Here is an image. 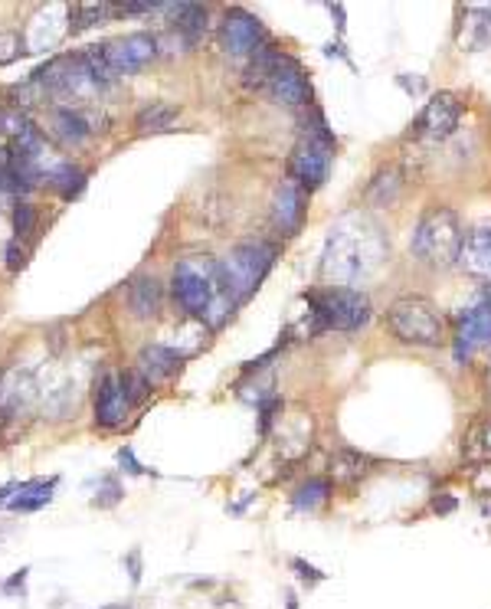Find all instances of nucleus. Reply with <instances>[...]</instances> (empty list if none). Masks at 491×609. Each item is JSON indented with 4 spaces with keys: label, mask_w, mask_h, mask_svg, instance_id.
Returning a JSON list of instances; mask_svg holds the SVG:
<instances>
[{
    "label": "nucleus",
    "mask_w": 491,
    "mask_h": 609,
    "mask_svg": "<svg viewBox=\"0 0 491 609\" xmlns=\"http://www.w3.org/2000/svg\"><path fill=\"white\" fill-rule=\"evenodd\" d=\"M56 485H60V475L20 482V485H17V495L7 501V508H11V511H20V515H27V511H40V508H46L53 501V488Z\"/></svg>",
    "instance_id": "nucleus-21"
},
{
    "label": "nucleus",
    "mask_w": 491,
    "mask_h": 609,
    "mask_svg": "<svg viewBox=\"0 0 491 609\" xmlns=\"http://www.w3.org/2000/svg\"><path fill=\"white\" fill-rule=\"evenodd\" d=\"M86 183H89V174L82 171V167H76L72 161H62L53 171H46V187L60 193L62 200H76L86 191Z\"/></svg>",
    "instance_id": "nucleus-23"
},
{
    "label": "nucleus",
    "mask_w": 491,
    "mask_h": 609,
    "mask_svg": "<svg viewBox=\"0 0 491 609\" xmlns=\"http://www.w3.org/2000/svg\"><path fill=\"white\" fill-rule=\"evenodd\" d=\"M387 243L381 226L361 214L344 216L341 223L331 226L328 249H324V275L338 282H357L383 263Z\"/></svg>",
    "instance_id": "nucleus-1"
},
{
    "label": "nucleus",
    "mask_w": 491,
    "mask_h": 609,
    "mask_svg": "<svg viewBox=\"0 0 491 609\" xmlns=\"http://www.w3.org/2000/svg\"><path fill=\"white\" fill-rule=\"evenodd\" d=\"M151 11H164L160 4H119L115 13L119 17H131V13H151Z\"/></svg>",
    "instance_id": "nucleus-38"
},
{
    "label": "nucleus",
    "mask_w": 491,
    "mask_h": 609,
    "mask_svg": "<svg viewBox=\"0 0 491 609\" xmlns=\"http://www.w3.org/2000/svg\"><path fill=\"white\" fill-rule=\"evenodd\" d=\"M125 567L131 573V583H141V550H131L128 557H125Z\"/></svg>",
    "instance_id": "nucleus-39"
},
{
    "label": "nucleus",
    "mask_w": 491,
    "mask_h": 609,
    "mask_svg": "<svg viewBox=\"0 0 491 609\" xmlns=\"http://www.w3.org/2000/svg\"><path fill=\"white\" fill-rule=\"evenodd\" d=\"M33 396H37V386L27 370L11 367L0 374V417L4 419H17L20 413H27L33 406Z\"/></svg>",
    "instance_id": "nucleus-16"
},
{
    "label": "nucleus",
    "mask_w": 491,
    "mask_h": 609,
    "mask_svg": "<svg viewBox=\"0 0 491 609\" xmlns=\"http://www.w3.org/2000/svg\"><path fill=\"white\" fill-rule=\"evenodd\" d=\"M135 410L128 394V370H115L105 374L95 384V426L102 429H119L128 413Z\"/></svg>",
    "instance_id": "nucleus-10"
},
{
    "label": "nucleus",
    "mask_w": 491,
    "mask_h": 609,
    "mask_svg": "<svg viewBox=\"0 0 491 609\" xmlns=\"http://www.w3.org/2000/svg\"><path fill=\"white\" fill-rule=\"evenodd\" d=\"M269 214H272L275 233L295 236L305 226V216H308V191L295 177H282L275 183V191H272Z\"/></svg>",
    "instance_id": "nucleus-8"
},
{
    "label": "nucleus",
    "mask_w": 491,
    "mask_h": 609,
    "mask_svg": "<svg viewBox=\"0 0 491 609\" xmlns=\"http://www.w3.org/2000/svg\"><path fill=\"white\" fill-rule=\"evenodd\" d=\"M471 488H475L479 495H491V462L475 466V472H471Z\"/></svg>",
    "instance_id": "nucleus-34"
},
{
    "label": "nucleus",
    "mask_w": 491,
    "mask_h": 609,
    "mask_svg": "<svg viewBox=\"0 0 491 609\" xmlns=\"http://www.w3.org/2000/svg\"><path fill=\"white\" fill-rule=\"evenodd\" d=\"M171 295L181 304L184 315L200 318L210 328L230 321L236 308L220 285V259H210V256H191L174 265Z\"/></svg>",
    "instance_id": "nucleus-2"
},
{
    "label": "nucleus",
    "mask_w": 491,
    "mask_h": 609,
    "mask_svg": "<svg viewBox=\"0 0 491 609\" xmlns=\"http://www.w3.org/2000/svg\"><path fill=\"white\" fill-rule=\"evenodd\" d=\"M485 304H488V308H491V285H488V288H485Z\"/></svg>",
    "instance_id": "nucleus-42"
},
{
    "label": "nucleus",
    "mask_w": 491,
    "mask_h": 609,
    "mask_svg": "<svg viewBox=\"0 0 491 609\" xmlns=\"http://www.w3.org/2000/svg\"><path fill=\"white\" fill-rule=\"evenodd\" d=\"M459 265L465 269V272H471V275L491 279V223L475 226V230L465 236Z\"/></svg>",
    "instance_id": "nucleus-19"
},
{
    "label": "nucleus",
    "mask_w": 491,
    "mask_h": 609,
    "mask_svg": "<svg viewBox=\"0 0 491 609\" xmlns=\"http://www.w3.org/2000/svg\"><path fill=\"white\" fill-rule=\"evenodd\" d=\"M291 570H299V580L301 583H308V587H315V583H321L324 580V573H321L318 567H311V564H305V560H291Z\"/></svg>",
    "instance_id": "nucleus-36"
},
{
    "label": "nucleus",
    "mask_w": 491,
    "mask_h": 609,
    "mask_svg": "<svg viewBox=\"0 0 491 609\" xmlns=\"http://www.w3.org/2000/svg\"><path fill=\"white\" fill-rule=\"evenodd\" d=\"M164 11L171 13V27L181 33L184 40L197 43L207 33V20H210V11L203 7V4H171V7H164Z\"/></svg>",
    "instance_id": "nucleus-22"
},
{
    "label": "nucleus",
    "mask_w": 491,
    "mask_h": 609,
    "mask_svg": "<svg viewBox=\"0 0 491 609\" xmlns=\"http://www.w3.org/2000/svg\"><path fill=\"white\" fill-rule=\"evenodd\" d=\"M266 92H269L279 105L305 109V105H311V76L305 72V66H301L295 56L282 53L279 62H275V69H272V76H269V82H266Z\"/></svg>",
    "instance_id": "nucleus-9"
},
{
    "label": "nucleus",
    "mask_w": 491,
    "mask_h": 609,
    "mask_svg": "<svg viewBox=\"0 0 491 609\" xmlns=\"http://www.w3.org/2000/svg\"><path fill=\"white\" fill-rule=\"evenodd\" d=\"M462 243H465V233H462L459 214L452 207H430L420 216V223L413 226L410 253L430 269H449L459 263Z\"/></svg>",
    "instance_id": "nucleus-3"
},
{
    "label": "nucleus",
    "mask_w": 491,
    "mask_h": 609,
    "mask_svg": "<svg viewBox=\"0 0 491 609\" xmlns=\"http://www.w3.org/2000/svg\"><path fill=\"white\" fill-rule=\"evenodd\" d=\"M371 472V459L354 452V449H338L331 456V478L334 482H344V485H354L361 482L364 475Z\"/></svg>",
    "instance_id": "nucleus-26"
},
{
    "label": "nucleus",
    "mask_w": 491,
    "mask_h": 609,
    "mask_svg": "<svg viewBox=\"0 0 491 609\" xmlns=\"http://www.w3.org/2000/svg\"><path fill=\"white\" fill-rule=\"evenodd\" d=\"M462 122V102L452 95V92H439V95H432L426 105H422L420 118H416V134L420 138H430V142H446L455 134Z\"/></svg>",
    "instance_id": "nucleus-14"
},
{
    "label": "nucleus",
    "mask_w": 491,
    "mask_h": 609,
    "mask_svg": "<svg viewBox=\"0 0 491 609\" xmlns=\"http://www.w3.org/2000/svg\"><path fill=\"white\" fill-rule=\"evenodd\" d=\"M164 308V285L154 279V275L141 272L128 282V312L138 321H151V318L160 315Z\"/></svg>",
    "instance_id": "nucleus-18"
},
{
    "label": "nucleus",
    "mask_w": 491,
    "mask_h": 609,
    "mask_svg": "<svg viewBox=\"0 0 491 609\" xmlns=\"http://www.w3.org/2000/svg\"><path fill=\"white\" fill-rule=\"evenodd\" d=\"M328 498H331V478H308V482H301L295 488L291 505L299 508V511H318Z\"/></svg>",
    "instance_id": "nucleus-29"
},
{
    "label": "nucleus",
    "mask_w": 491,
    "mask_h": 609,
    "mask_svg": "<svg viewBox=\"0 0 491 609\" xmlns=\"http://www.w3.org/2000/svg\"><path fill=\"white\" fill-rule=\"evenodd\" d=\"M4 256H7V269H11V272H20L23 265H27V249H23V243L17 240V236H13L11 243H7Z\"/></svg>",
    "instance_id": "nucleus-33"
},
{
    "label": "nucleus",
    "mask_w": 491,
    "mask_h": 609,
    "mask_svg": "<svg viewBox=\"0 0 491 609\" xmlns=\"http://www.w3.org/2000/svg\"><path fill=\"white\" fill-rule=\"evenodd\" d=\"M377 191L381 193V200H377V207H387V203L397 200V191H400V177H397V171H381L377 177H373V183L367 187V197H373Z\"/></svg>",
    "instance_id": "nucleus-30"
},
{
    "label": "nucleus",
    "mask_w": 491,
    "mask_h": 609,
    "mask_svg": "<svg viewBox=\"0 0 491 609\" xmlns=\"http://www.w3.org/2000/svg\"><path fill=\"white\" fill-rule=\"evenodd\" d=\"M17 485H20V482H11V485L0 488V505H7V501H11V498L17 495Z\"/></svg>",
    "instance_id": "nucleus-40"
},
{
    "label": "nucleus",
    "mask_w": 491,
    "mask_h": 609,
    "mask_svg": "<svg viewBox=\"0 0 491 609\" xmlns=\"http://www.w3.org/2000/svg\"><path fill=\"white\" fill-rule=\"evenodd\" d=\"M491 347V308L488 304H479V308H469L455 318V331H452V351H455V361L459 364H469L471 357L488 351Z\"/></svg>",
    "instance_id": "nucleus-12"
},
{
    "label": "nucleus",
    "mask_w": 491,
    "mask_h": 609,
    "mask_svg": "<svg viewBox=\"0 0 491 609\" xmlns=\"http://www.w3.org/2000/svg\"><path fill=\"white\" fill-rule=\"evenodd\" d=\"M308 308H311V321H315V335L318 331H357L371 321V298L361 292V288H348V285H338V288H321V292H308Z\"/></svg>",
    "instance_id": "nucleus-5"
},
{
    "label": "nucleus",
    "mask_w": 491,
    "mask_h": 609,
    "mask_svg": "<svg viewBox=\"0 0 491 609\" xmlns=\"http://www.w3.org/2000/svg\"><path fill=\"white\" fill-rule=\"evenodd\" d=\"M181 364H184L181 351H174V347H168V345H148V347H141L138 367H135V370H138L151 386H158V384H164V380H171V377L181 370Z\"/></svg>",
    "instance_id": "nucleus-17"
},
{
    "label": "nucleus",
    "mask_w": 491,
    "mask_h": 609,
    "mask_svg": "<svg viewBox=\"0 0 491 609\" xmlns=\"http://www.w3.org/2000/svg\"><path fill=\"white\" fill-rule=\"evenodd\" d=\"M70 37V4H46L33 13L27 30H23V43L27 53H46L56 43Z\"/></svg>",
    "instance_id": "nucleus-13"
},
{
    "label": "nucleus",
    "mask_w": 491,
    "mask_h": 609,
    "mask_svg": "<svg viewBox=\"0 0 491 609\" xmlns=\"http://www.w3.org/2000/svg\"><path fill=\"white\" fill-rule=\"evenodd\" d=\"M105 56H109L115 76H135L148 62L158 60V37H151V33H128L121 40L105 43Z\"/></svg>",
    "instance_id": "nucleus-15"
},
{
    "label": "nucleus",
    "mask_w": 491,
    "mask_h": 609,
    "mask_svg": "<svg viewBox=\"0 0 491 609\" xmlns=\"http://www.w3.org/2000/svg\"><path fill=\"white\" fill-rule=\"evenodd\" d=\"M488 380H491V367H488Z\"/></svg>",
    "instance_id": "nucleus-44"
},
{
    "label": "nucleus",
    "mask_w": 491,
    "mask_h": 609,
    "mask_svg": "<svg viewBox=\"0 0 491 609\" xmlns=\"http://www.w3.org/2000/svg\"><path fill=\"white\" fill-rule=\"evenodd\" d=\"M121 498H125V488H121V482H119V478L105 475L99 482V491H95V498H92V505H95V508H115Z\"/></svg>",
    "instance_id": "nucleus-32"
},
{
    "label": "nucleus",
    "mask_w": 491,
    "mask_h": 609,
    "mask_svg": "<svg viewBox=\"0 0 491 609\" xmlns=\"http://www.w3.org/2000/svg\"><path fill=\"white\" fill-rule=\"evenodd\" d=\"M266 43V27L256 13L233 7L223 13L220 23V46L226 56H252Z\"/></svg>",
    "instance_id": "nucleus-11"
},
{
    "label": "nucleus",
    "mask_w": 491,
    "mask_h": 609,
    "mask_svg": "<svg viewBox=\"0 0 491 609\" xmlns=\"http://www.w3.org/2000/svg\"><path fill=\"white\" fill-rule=\"evenodd\" d=\"M275 256H279V246L269 240H246L236 249H230V256L220 259V285L226 298L233 304L250 302L262 279L275 265Z\"/></svg>",
    "instance_id": "nucleus-4"
},
{
    "label": "nucleus",
    "mask_w": 491,
    "mask_h": 609,
    "mask_svg": "<svg viewBox=\"0 0 491 609\" xmlns=\"http://www.w3.org/2000/svg\"><path fill=\"white\" fill-rule=\"evenodd\" d=\"M79 60L82 66H86V72H89V79L95 89H109L111 82L119 79L115 76V69H111L109 56H105V43H92V46H86V50H79Z\"/></svg>",
    "instance_id": "nucleus-27"
},
{
    "label": "nucleus",
    "mask_w": 491,
    "mask_h": 609,
    "mask_svg": "<svg viewBox=\"0 0 491 609\" xmlns=\"http://www.w3.org/2000/svg\"><path fill=\"white\" fill-rule=\"evenodd\" d=\"M27 577H30V567H20L11 580H4V587L0 589H4L7 597H17V593L23 597V593H27Z\"/></svg>",
    "instance_id": "nucleus-35"
},
{
    "label": "nucleus",
    "mask_w": 491,
    "mask_h": 609,
    "mask_svg": "<svg viewBox=\"0 0 491 609\" xmlns=\"http://www.w3.org/2000/svg\"><path fill=\"white\" fill-rule=\"evenodd\" d=\"M387 328L410 347H439L446 341V318L430 298H397L387 308Z\"/></svg>",
    "instance_id": "nucleus-6"
},
{
    "label": "nucleus",
    "mask_w": 491,
    "mask_h": 609,
    "mask_svg": "<svg viewBox=\"0 0 491 609\" xmlns=\"http://www.w3.org/2000/svg\"><path fill=\"white\" fill-rule=\"evenodd\" d=\"M115 13L111 4L105 0H89V4H70V33L89 30V27H99Z\"/></svg>",
    "instance_id": "nucleus-28"
},
{
    "label": "nucleus",
    "mask_w": 491,
    "mask_h": 609,
    "mask_svg": "<svg viewBox=\"0 0 491 609\" xmlns=\"http://www.w3.org/2000/svg\"><path fill=\"white\" fill-rule=\"evenodd\" d=\"M50 132L62 148H82V144L89 142L92 128L82 112H76L70 105H60V109H53V115H50Z\"/></svg>",
    "instance_id": "nucleus-20"
},
{
    "label": "nucleus",
    "mask_w": 491,
    "mask_h": 609,
    "mask_svg": "<svg viewBox=\"0 0 491 609\" xmlns=\"http://www.w3.org/2000/svg\"><path fill=\"white\" fill-rule=\"evenodd\" d=\"M177 115H181V109L171 105V102H151V105H144V109L138 112L135 128H138V134L171 132V125L177 122Z\"/></svg>",
    "instance_id": "nucleus-24"
},
{
    "label": "nucleus",
    "mask_w": 491,
    "mask_h": 609,
    "mask_svg": "<svg viewBox=\"0 0 491 609\" xmlns=\"http://www.w3.org/2000/svg\"><path fill=\"white\" fill-rule=\"evenodd\" d=\"M331 158H334V144H324L318 138H299V144L291 148L289 158V177L305 187V191H318L321 183L328 181L331 174Z\"/></svg>",
    "instance_id": "nucleus-7"
},
{
    "label": "nucleus",
    "mask_w": 491,
    "mask_h": 609,
    "mask_svg": "<svg viewBox=\"0 0 491 609\" xmlns=\"http://www.w3.org/2000/svg\"><path fill=\"white\" fill-rule=\"evenodd\" d=\"M102 609H131L128 603H111V606H102Z\"/></svg>",
    "instance_id": "nucleus-41"
},
{
    "label": "nucleus",
    "mask_w": 491,
    "mask_h": 609,
    "mask_svg": "<svg viewBox=\"0 0 491 609\" xmlns=\"http://www.w3.org/2000/svg\"><path fill=\"white\" fill-rule=\"evenodd\" d=\"M289 609H299V603H295V597H289Z\"/></svg>",
    "instance_id": "nucleus-43"
},
{
    "label": "nucleus",
    "mask_w": 491,
    "mask_h": 609,
    "mask_svg": "<svg viewBox=\"0 0 491 609\" xmlns=\"http://www.w3.org/2000/svg\"><path fill=\"white\" fill-rule=\"evenodd\" d=\"M465 20L462 23V43L469 50H485L491 43V7H465Z\"/></svg>",
    "instance_id": "nucleus-25"
},
{
    "label": "nucleus",
    "mask_w": 491,
    "mask_h": 609,
    "mask_svg": "<svg viewBox=\"0 0 491 609\" xmlns=\"http://www.w3.org/2000/svg\"><path fill=\"white\" fill-rule=\"evenodd\" d=\"M13 233L17 240H27V236L37 233V207L27 200H20L13 207Z\"/></svg>",
    "instance_id": "nucleus-31"
},
{
    "label": "nucleus",
    "mask_w": 491,
    "mask_h": 609,
    "mask_svg": "<svg viewBox=\"0 0 491 609\" xmlns=\"http://www.w3.org/2000/svg\"><path fill=\"white\" fill-rule=\"evenodd\" d=\"M119 466H121V472H128V475H144V472H148V468H144V466L138 462V459H135L131 446L119 449Z\"/></svg>",
    "instance_id": "nucleus-37"
}]
</instances>
